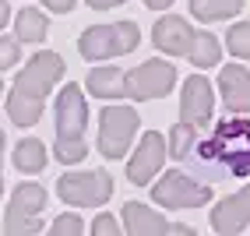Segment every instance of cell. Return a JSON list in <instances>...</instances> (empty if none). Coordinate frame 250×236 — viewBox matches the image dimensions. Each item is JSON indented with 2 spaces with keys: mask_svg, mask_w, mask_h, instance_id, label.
<instances>
[{
  "mask_svg": "<svg viewBox=\"0 0 250 236\" xmlns=\"http://www.w3.org/2000/svg\"><path fill=\"white\" fill-rule=\"evenodd\" d=\"M152 201L159 208H176V212H187V208H205L211 201V187L208 183H197L194 176L169 170L162 173V180L152 183Z\"/></svg>",
  "mask_w": 250,
  "mask_h": 236,
  "instance_id": "obj_4",
  "label": "cell"
},
{
  "mask_svg": "<svg viewBox=\"0 0 250 236\" xmlns=\"http://www.w3.org/2000/svg\"><path fill=\"white\" fill-rule=\"evenodd\" d=\"M124 85H127V99H134V103L162 99L176 85V67L169 60H145V64L134 67V71L124 74Z\"/></svg>",
  "mask_w": 250,
  "mask_h": 236,
  "instance_id": "obj_7",
  "label": "cell"
},
{
  "mask_svg": "<svg viewBox=\"0 0 250 236\" xmlns=\"http://www.w3.org/2000/svg\"><path fill=\"white\" fill-rule=\"evenodd\" d=\"M226 49L236 60H250V21H236L226 32Z\"/></svg>",
  "mask_w": 250,
  "mask_h": 236,
  "instance_id": "obj_23",
  "label": "cell"
},
{
  "mask_svg": "<svg viewBox=\"0 0 250 236\" xmlns=\"http://www.w3.org/2000/svg\"><path fill=\"white\" fill-rule=\"evenodd\" d=\"M141 43V28L134 21H113V25H92L81 32L78 49L81 57L92 60V64H103L113 57H124V53H134Z\"/></svg>",
  "mask_w": 250,
  "mask_h": 236,
  "instance_id": "obj_2",
  "label": "cell"
},
{
  "mask_svg": "<svg viewBox=\"0 0 250 236\" xmlns=\"http://www.w3.org/2000/svg\"><path fill=\"white\" fill-rule=\"evenodd\" d=\"M42 208H46V191L39 183H18L11 194V208L4 215V229L11 236H32L42 229Z\"/></svg>",
  "mask_w": 250,
  "mask_h": 236,
  "instance_id": "obj_6",
  "label": "cell"
},
{
  "mask_svg": "<svg viewBox=\"0 0 250 236\" xmlns=\"http://www.w3.org/2000/svg\"><path fill=\"white\" fill-rule=\"evenodd\" d=\"M215 113V88L205 74H190L183 81V92H180V120H187L194 127H201L211 120Z\"/></svg>",
  "mask_w": 250,
  "mask_h": 236,
  "instance_id": "obj_10",
  "label": "cell"
},
{
  "mask_svg": "<svg viewBox=\"0 0 250 236\" xmlns=\"http://www.w3.org/2000/svg\"><path fill=\"white\" fill-rule=\"evenodd\" d=\"M169 233H180V236H197V233H194L190 226H180V222H176V226L169 222Z\"/></svg>",
  "mask_w": 250,
  "mask_h": 236,
  "instance_id": "obj_32",
  "label": "cell"
},
{
  "mask_svg": "<svg viewBox=\"0 0 250 236\" xmlns=\"http://www.w3.org/2000/svg\"><path fill=\"white\" fill-rule=\"evenodd\" d=\"M57 197L71 208H103L113 197V176L106 170H71L57 180Z\"/></svg>",
  "mask_w": 250,
  "mask_h": 236,
  "instance_id": "obj_3",
  "label": "cell"
},
{
  "mask_svg": "<svg viewBox=\"0 0 250 236\" xmlns=\"http://www.w3.org/2000/svg\"><path fill=\"white\" fill-rule=\"evenodd\" d=\"M194 36L197 32L190 28L187 18H180V14H162L155 21V28H152V43L169 57H187L190 46H194Z\"/></svg>",
  "mask_w": 250,
  "mask_h": 236,
  "instance_id": "obj_13",
  "label": "cell"
},
{
  "mask_svg": "<svg viewBox=\"0 0 250 236\" xmlns=\"http://www.w3.org/2000/svg\"><path fill=\"white\" fill-rule=\"evenodd\" d=\"M166 155H169V145L159 130H145L141 134V145L134 148V155L127 159V180L134 183V187H145V183H152L155 173L162 170Z\"/></svg>",
  "mask_w": 250,
  "mask_h": 236,
  "instance_id": "obj_9",
  "label": "cell"
},
{
  "mask_svg": "<svg viewBox=\"0 0 250 236\" xmlns=\"http://www.w3.org/2000/svg\"><path fill=\"white\" fill-rule=\"evenodd\" d=\"M92 233L95 236H116V233H120V222H116V218L113 215H95V222H92Z\"/></svg>",
  "mask_w": 250,
  "mask_h": 236,
  "instance_id": "obj_27",
  "label": "cell"
},
{
  "mask_svg": "<svg viewBox=\"0 0 250 236\" xmlns=\"http://www.w3.org/2000/svg\"><path fill=\"white\" fill-rule=\"evenodd\" d=\"M63 71H67V67H63L60 53H53V49H39V53L28 60V67L18 71V78H14V92L42 99V103H46V95L53 92V85L63 78Z\"/></svg>",
  "mask_w": 250,
  "mask_h": 236,
  "instance_id": "obj_8",
  "label": "cell"
},
{
  "mask_svg": "<svg viewBox=\"0 0 250 236\" xmlns=\"http://www.w3.org/2000/svg\"><path fill=\"white\" fill-rule=\"evenodd\" d=\"M194 166L201 173L215 176V173H229L236 180L250 176V120L236 113L232 120L215 124V130L205 141H197L190 151Z\"/></svg>",
  "mask_w": 250,
  "mask_h": 236,
  "instance_id": "obj_1",
  "label": "cell"
},
{
  "mask_svg": "<svg viewBox=\"0 0 250 236\" xmlns=\"http://www.w3.org/2000/svg\"><path fill=\"white\" fill-rule=\"evenodd\" d=\"M7 116H11L14 127H32V124H39V116H42V99H32V95H21V92L11 88V95H7Z\"/></svg>",
  "mask_w": 250,
  "mask_h": 236,
  "instance_id": "obj_18",
  "label": "cell"
},
{
  "mask_svg": "<svg viewBox=\"0 0 250 236\" xmlns=\"http://www.w3.org/2000/svg\"><path fill=\"white\" fill-rule=\"evenodd\" d=\"M46 162H49V155H46V145L39 138H21L18 145H14V166H18L21 173H28V176L42 173Z\"/></svg>",
  "mask_w": 250,
  "mask_h": 236,
  "instance_id": "obj_17",
  "label": "cell"
},
{
  "mask_svg": "<svg viewBox=\"0 0 250 236\" xmlns=\"http://www.w3.org/2000/svg\"><path fill=\"white\" fill-rule=\"evenodd\" d=\"M53 155L63 166H74V162H81V159L88 155V145H85V138H57Z\"/></svg>",
  "mask_w": 250,
  "mask_h": 236,
  "instance_id": "obj_24",
  "label": "cell"
},
{
  "mask_svg": "<svg viewBox=\"0 0 250 236\" xmlns=\"http://www.w3.org/2000/svg\"><path fill=\"white\" fill-rule=\"evenodd\" d=\"M0 95H4V81H0Z\"/></svg>",
  "mask_w": 250,
  "mask_h": 236,
  "instance_id": "obj_35",
  "label": "cell"
},
{
  "mask_svg": "<svg viewBox=\"0 0 250 236\" xmlns=\"http://www.w3.org/2000/svg\"><path fill=\"white\" fill-rule=\"evenodd\" d=\"M219 57H222V43H219V36H211V32H197L190 53H187V60L197 67V71H201V67H215V64H219Z\"/></svg>",
  "mask_w": 250,
  "mask_h": 236,
  "instance_id": "obj_21",
  "label": "cell"
},
{
  "mask_svg": "<svg viewBox=\"0 0 250 236\" xmlns=\"http://www.w3.org/2000/svg\"><path fill=\"white\" fill-rule=\"evenodd\" d=\"M85 4H88L92 11H109V7H120L124 0H85Z\"/></svg>",
  "mask_w": 250,
  "mask_h": 236,
  "instance_id": "obj_29",
  "label": "cell"
},
{
  "mask_svg": "<svg viewBox=\"0 0 250 236\" xmlns=\"http://www.w3.org/2000/svg\"><path fill=\"white\" fill-rule=\"evenodd\" d=\"M138 134V113L130 106H106L99 113V155L124 159L130 151V141Z\"/></svg>",
  "mask_w": 250,
  "mask_h": 236,
  "instance_id": "obj_5",
  "label": "cell"
},
{
  "mask_svg": "<svg viewBox=\"0 0 250 236\" xmlns=\"http://www.w3.org/2000/svg\"><path fill=\"white\" fill-rule=\"evenodd\" d=\"M11 21V4H7V0H0V28H4Z\"/></svg>",
  "mask_w": 250,
  "mask_h": 236,
  "instance_id": "obj_30",
  "label": "cell"
},
{
  "mask_svg": "<svg viewBox=\"0 0 250 236\" xmlns=\"http://www.w3.org/2000/svg\"><path fill=\"white\" fill-rule=\"evenodd\" d=\"M46 32H49V21H46L42 11H36V7H21L18 11V18H14V36L21 43H42Z\"/></svg>",
  "mask_w": 250,
  "mask_h": 236,
  "instance_id": "obj_19",
  "label": "cell"
},
{
  "mask_svg": "<svg viewBox=\"0 0 250 236\" xmlns=\"http://www.w3.org/2000/svg\"><path fill=\"white\" fill-rule=\"evenodd\" d=\"M88 103L81 85H63L57 95V138H85Z\"/></svg>",
  "mask_w": 250,
  "mask_h": 236,
  "instance_id": "obj_11",
  "label": "cell"
},
{
  "mask_svg": "<svg viewBox=\"0 0 250 236\" xmlns=\"http://www.w3.org/2000/svg\"><path fill=\"white\" fill-rule=\"evenodd\" d=\"M0 194H4V180H0Z\"/></svg>",
  "mask_w": 250,
  "mask_h": 236,
  "instance_id": "obj_34",
  "label": "cell"
},
{
  "mask_svg": "<svg viewBox=\"0 0 250 236\" xmlns=\"http://www.w3.org/2000/svg\"><path fill=\"white\" fill-rule=\"evenodd\" d=\"M219 95L229 113H250V71L240 64H226L219 71Z\"/></svg>",
  "mask_w": 250,
  "mask_h": 236,
  "instance_id": "obj_14",
  "label": "cell"
},
{
  "mask_svg": "<svg viewBox=\"0 0 250 236\" xmlns=\"http://www.w3.org/2000/svg\"><path fill=\"white\" fill-rule=\"evenodd\" d=\"M53 236H81L85 233V222H81V215H74V212H67V215H60V218H53Z\"/></svg>",
  "mask_w": 250,
  "mask_h": 236,
  "instance_id": "obj_25",
  "label": "cell"
},
{
  "mask_svg": "<svg viewBox=\"0 0 250 236\" xmlns=\"http://www.w3.org/2000/svg\"><path fill=\"white\" fill-rule=\"evenodd\" d=\"M124 229L130 236H162V233H169V222L155 208L141 205V201H127L124 205Z\"/></svg>",
  "mask_w": 250,
  "mask_h": 236,
  "instance_id": "obj_15",
  "label": "cell"
},
{
  "mask_svg": "<svg viewBox=\"0 0 250 236\" xmlns=\"http://www.w3.org/2000/svg\"><path fill=\"white\" fill-rule=\"evenodd\" d=\"M243 11V0H190V14L197 21H226Z\"/></svg>",
  "mask_w": 250,
  "mask_h": 236,
  "instance_id": "obj_20",
  "label": "cell"
},
{
  "mask_svg": "<svg viewBox=\"0 0 250 236\" xmlns=\"http://www.w3.org/2000/svg\"><path fill=\"white\" fill-rule=\"evenodd\" d=\"M250 226V183L243 191L222 197L219 205L211 208V229L219 236H236Z\"/></svg>",
  "mask_w": 250,
  "mask_h": 236,
  "instance_id": "obj_12",
  "label": "cell"
},
{
  "mask_svg": "<svg viewBox=\"0 0 250 236\" xmlns=\"http://www.w3.org/2000/svg\"><path fill=\"white\" fill-rule=\"evenodd\" d=\"M0 170H4V130H0Z\"/></svg>",
  "mask_w": 250,
  "mask_h": 236,
  "instance_id": "obj_33",
  "label": "cell"
},
{
  "mask_svg": "<svg viewBox=\"0 0 250 236\" xmlns=\"http://www.w3.org/2000/svg\"><path fill=\"white\" fill-rule=\"evenodd\" d=\"M169 4H173V0H145V7H148V11H166Z\"/></svg>",
  "mask_w": 250,
  "mask_h": 236,
  "instance_id": "obj_31",
  "label": "cell"
},
{
  "mask_svg": "<svg viewBox=\"0 0 250 236\" xmlns=\"http://www.w3.org/2000/svg\"><path fill=\"white\" fill-rule=\"evenodd\" d=\"M42 7L46 11H57V14H67L74 7V0H42Z\"/></svg>",
  "mask_w": 250,
  "mask_h": 236,
  "instance_id": "obj_28",
  "label": "cell"
},
{
  "mask_svg": "<svg viewBox=\"0 0 250 236\" xmlns=\"http://www.w3.org/2000/svg\"><path fill=\"white\" fill-rule=\"evenodd\" d=\"M85 85H88V92H92L95 99H106V103H109V99L116 103V99L127 95V85H124V71H120V67H92V74H88Z\"/></svg>",
  "mask_w": 250,
  "mask_h": 236,
  "instance_id": "obj_16",
  "label": "cell"
},
{
  "mask_svg": "<svg viewBox=\"0 0 250 236\" xmlns=\"http://www.w3.org/2000/svg\"><path fill=\"white\" fill-rule=\"evenodd\" d=\"M21 60V39L14 36V39H7V36H0V71H7V67H14Z\"/></svg>",
  "mask_w": 250,
  "mask_h": 236,
  "instance_id": "obj_26",
  "label": "cell"
},
{
  "mask_svg": "<svg viewBox=\"0 0 250 236\" xmlns=\"http://www.w3.org/2000/svg\"><path fill=\"white\" fill-rule=\"evenodd\" d=\"M197 145V127L187 124V120H180L173 130H169V155L180 159V162H187L190 159V151Z\"/></svg>",
  "mask_w": 250,
  "mask_h": 236,
  "instance_id": "obj_22",
  "label": "cell"
}]
</instances>
